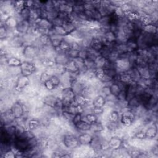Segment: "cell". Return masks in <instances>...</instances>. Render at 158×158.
<instances>
[{"label": "cell", "mask_w": 158, "mask_h": 158, "mask_svg": "<svg viewBox=\"0 0 158 158\" xmlns=\"http://www.w3.org/2000/svg\"><path fill=\"white\" fill-rule=\"evenodd\" d=\"M60 143L66 149L70 151L80 146L77 135L72 131H64L62 133Z\"/></svg>", "instance_id": "cell-1"}, {"label": "cell", "mask_w": 158, "mask_h": 158, "mask_svg": "<svg viewBox=\"0 0 158 158\" xmlns=\"http://www.w3.org/2000/svg\"><path fill=\"white\" fill-rule=\"evenodd\" d=\"M139 49H146L157 44V35H151L143 31L137 39Z\"/></svg>", "instance_id": "cell-2"}, {"label": "cell", "mask_w": 158, "mask_h": 158, "mask_svg": "<svg viewBox=\"0 0 158 158\" xmlns=\"http://www.w3.org/2000/svg\"><path fill=\"white\" fill-rule=\"evenodd\" d=\"M120 122L124 128L130 127L136 119L133 110L128 106L123 107L120 111Z\"/></svg>", "instance_id": "cell-3"}, {"label": "cell", "mask_w": 158, "mask_h": 158, "mask_svg": "<svg viewBox=\"0 0 158 158\" xmlns=\"http://www.w3.org/2000/svg\"><path fill=\"white\" fill-rule=\"evenodd\" d=\"M39 49L32 44H25L23 48V59L25 60L33 62L37 59Z\"/></svg>", "instance_id": "cell-4"}, {"label": "cell", "mask_w": 158, "mask_h": 158, "mask_svg": "<svg viewBox=\"0 0 158 158\" xmlns=\"http://www.w3.org/2000/svg\"><path fill=\"white\" fill-rule=\"evenodd\" d=\"M115 64L118 73L127 72L132 67V64L127 56V53L120 55L115 61Z\"/></svg>", "instance_id": "cell-5"}, {"label": "cell", "mask_w": 158, "mask_h": 158, "mask_svg": "<svg viewBox=\"0 0 158 158\" xmlns=\"http://www.w3.org/2000/svg\"><path fill=\"white\" fill-rule=\"evenodd\" d=\"M75 95L76 94L74 93L70 86L65 87L62 89L60 97L62 101L63 108L71 105V103L75 99Z\"/></svg>", "instance_id": "cell-6"}, {"label": "cell", "mask_w": 158, "mask_h": 158, "mask_svg": "<svg viewBox=\"0 0 158 158\" xmlns=\"http://www.w3.org/2000/svg\"><path fill=\"white\" fill-rule=\"evenodd\" d=\"M30 83V77L23 76L22 75H19L15 80V83L14 88V91L18 95L21 94L25 88Z\"/></svg>", "instance_id": "cell-7"}, {"label": "cell", "mask_w": 158, "mask_h": 158, "mask_svg": "<svg viewBox=\"0 0 158 158\" xmlns=\"http://www.w3.org/2000/svg\"><path fill=\"white\" fill-rule=\"evenodd\" d=\"M20 68L21 75L28 77H30L37 72V68L33 62L23 60Z\"/></svg>", "instance_id": "cell-8"}, {"label": "cell", "mask_w": 158, "mask_h": 158, "mask_svg": "<svg viewBox=\"0 0 158 158\" xmlns=\"http://www.w3.org/2000/svg\"><path fill=\"white\" fill-rule=\"evenodd\" d=\"M14 123H15V118L10 108L1 112V125H7Z\"/></svg>", "instance_id": "cell-9"}, {"label": "cell", "mask_w": 158, "mask_h": 158, "mask_svg": "<svg viewBox=\"0 0 158 158\" xmlns=\"http://www.w3.org/2000/svg\"><path fill=\"white\" fill-rule=\"evenodd\" d=\"M44 87L49 92L53 91L54 89L60 86V79L59 76L53 75L49 79L43 83Z\"/></svg>", "instance_id": "cell-10"}, {"label": "cell", "mask_w": 158, "mask_h": 158, "mask_svg": "<svg viewBox=\"0 0 158 158\" xmlns=\"http://www.w3.org/2000/svg\"><path fill=\"white\" fill-rule=\"evenodd\" d=\"M88 81L82 80L80 79H76L74 80L70 85V88L74 92V93L77 94H81L85 88V87L88 85Z\"/></svg>", "instance_id": "cell-11"}, {"label": "cell", "mask_w": 158, "mask_h": 158, "mask_svg": "<svg viewBox=\"0 0 158 158\" xmlns=\"http://www.w3.org/2000/svg\"><path fill=\"white\" fill-rule=\"evenodd\" d=\"M32 25L33 24H31L29 20H22L18 22L15 28V30L19 34L23 35L28 33Z\"/></svg>", "instance_id": "cell-12"}, {"label": "cell", "mask_w": 158, "mask_h": 158, "mask_svg": "<svg viewBox=\"0 0 158 158\" xmlns=\"http://www.w3.org/2000/svg\"><path fill=\"white\" fill-rule=\"evenodd\" d=\"M10 108L11 109L15 119L20 118L24 114V107L22 103L19 99H17L15 101H14Z\"/></svg>", "instance_id": "cell-13"}, {"label": "cell", "mask_w": 158, "mask_h": 158, "mask_svg": "<svg viewBox=\"0 0 158 158\" xmlns=\"http://www.w3.org/2000/svg\"><path fill=\"white\" fill-rule=\"evenodd\" d=\"M77 137L80 145L89 146L93 138V133H90L89 131L82 132L80 133Z\"/></svg>", "instance_id": "cell-14"}, {"label": "cell", "mask_w": 158, "mask_h": 158, "mask_svg": "<svg viewBox=\"0 0 158 158\" xmlns=\"http://www.w3.org/2000/svg\"><path fill=\"white\" fill-rule=\"evenodd\" d=\"M59 97V96H57L52 93H49L42 98V101L44 105L52 108H54L57 104Z\"/></svg>", "instance_id": "cell-15"}, {"label": "cell", "mask_w": 158, "mask_h": 158, "mask_svg": "<svg viewBox=\"0 0 158 158\" xmlns=\"http://www.w3.org/2000/svg\"><path fill=\"white\" fill-rule=\"evenodd\" d=\"M123 139L115 135H112L108 139V144L110 150H115L120 148L123 146Z\"/></svg>", "instance_id": "cell-16"}, {"label": "cell", "mask_w": 158, "mask_h": 158, "mask_svg": "<svg viewBox=\"0 0 158 158\" xmlns=\"http://www.w3.org/2000/svg\"><path fill=\"white\" fill-rule=\"evenodd\" d=\"M145 137L147 139H156L157 136V123H154L147 126L144 128Z\"/></svg>", "instance_id": "cell-17"}, {"label": "cell", "mask_w": 158, "mask_h": 158, "mask_svg": "<svg viewBox=\"0 0 158 158\" xmlns=\"http://www.w3.org/2000/svg\"><path fill=\"white\" fill-rule=\"evenodd\" d=\"M18 22L19 19L14 14V15H9L4 22H1V24H3L7 29L15 30Z\"/></svg>", "instance_id": "cell-18"}, {"label": "cell", "mask_w": 158, "mask_h": 158, "mask_svg": "<svg viewBox=\"0 0 158 158\" xmlns=\"http://www.w3.org/2000/svg\"><path fill=\"white\" fill-rule=\"evenodd\" d=\"M41 127L40 120L38 118L30 117L28 120L27 124V128L32 131H35L36 130L40 128Z\"/></svg>", "instance_id": "cell-19"}, {"label": "cell", "mask_w": 158, "mask_h": 158, "mask_svg": "<svg viewBox=\"0 0 158 158\" xmlns=\"http://www.w3.org/2000/svg\"><path fill=\"white\" fill-rule=\"evenodd\" d=\"M72 59L69 58L65 52H61L56 53L54 57V62L56 64L65 65Z\"/></svg>", "instance_id": "cell-20"}, {"label": "cell", "mask_w": 158, "mask_h": 158, "mask_svg": "<svg viewBox=\"0 0 158 158\" xmlns=\"http://www.w3.org/2000/svg\"><path fill=\"white\" fill-rule=\"evenodd\" d=\"M105 128L107 131L113 134L118 129L123 127L120 122H112V121H106L104 123Z\"/></svg>", "instance_id": "cell-21"}, {"label": "cell", "mask_w": 158, "mask_h": 158, "mask_svg": "<svg viewBox=\"0 0 158 158\" xmlns=\"http://www.w3.org/2000/svg\"><path fill=\"white\" fill-rule=\"evenodd\" d=\"M33 25L37 27L50 30L52 28L53 25L51 22L46 18L39 17L33 23Z\"/></svg>", "instance_id": "cell-22"}, {"label": "cell", "mask_w": 158, "mask_h": 158, "mask_svg": "<svg viewBox=\"0 0 158 158\" xmlns=\"http://www.w3.org/2000/svg\"><path fill=\"white\" fill-rule=\"evenodd\" d=\"M77 133H82V132H87L90 131L91 129V124L86 122L85 120H81L77 124L74 126Z\"/></svg>", "instance_id": "cell-23"}, {"label": "cell", "mask_w": 158, "mask_h": 158, "mask_svg": "<svg viewBox=\"0 0 158 158\" xmlns=\"http://www.w3.org/2000/svg\"><path fill=\"white\" fill-rule=\"evenodd\" d=\"M105 126L104 123L98 120L96 122H94L91 124V129H90V132H91L93 134H96V133H101L102 131L105 130Z\"/></svg>", "instance_id": "cell-24"}, {"label": "cell", "mask_w": 158, "mask_h": 158, "mask_svg": "<svg viewBox=\"0 0 158 158\" xmlns=\"http://www.w3.org/2000/svg\"><path fill=\"white\" fill-rule=\"evenodd\" d=\"M104 44L102 41L101 37H94L93 38L89 47L94 50L99 52V51L101 49V48L103 47Z\"/></svg>", "instance_id": "cell-25"}, {"label": "cell", "mask_w": 158, "mask_h": 158, "mask_svg": "<svg viewBox=\"0 0 158 158\" xmlns=\"http://www.w3.org/2000/svg\"><path fill=\"white\" fill-rule=\"evenodd\" d=\"M106 98L101 94H98L92 100V105L94 107L103 108L105 106Z\"/></svg>", "instance_id": "cell-26"}, {"label": "cell", "mask_w": 158, "mask_h": 158, "mask_svg": "<svg viewBox=\"0 0 158 158\" xmlns=\"http://www.w3.org/2000/svg\"><path fill=\"white\" fill-rule=\"evenodd\" d=\"M127 72L129 73L133 82L138 83L141 79V77L140 76L139 72L138 70V69L136 67L132 66L128 71Z\"/></svg>", "instance_id": "cell-27"}, {"label": "cell", "mask_w": 158, "mask_h": 158, "mask_svg": "<svg viewBox=\"0 0 158 158\" xmlns=\"http://www.w3.org/2000/svg\"><path fill=\"white\" fill-rule=\"evenodd\" d=\"M125 44L127 46V48L128 49V52H133L137 51L139 48H138V44L137 42V40L131 38H129L125 43Z\"/></svg>", "instance_id": "cell-28"}, {"label": "cell", "mask_w": 158, "mask_h": 158, "mask_svg": "<svg viewBox=\"0 0 158 158\" xmlns=\"http://www.w3.org/2000/svg\"><path fill=\"white\" fill-rule=\"evenodd\" d=\"M143 31L151 35H157V25L154 23L144 25L143 28Z\"/></svg>", "instance_id": "cell-29"}, {"label": "cell", "mask_w": 158, "mask_h": 158, "mask_svg": "<svg viewBox=\"0 0 158 158\" xmlns=\"http://www.w3.org/2000/svg\"><path fill=\"white\" fill-rule=\"evenodd\" d=\"M118 82H122L127 85H129L133 82L129 73L127 72L118 73Z\"/></svg>", "instance_id": "cell-30"}, {"label": "cell", "mask_w": 158, "mask_h": 158, "mask_svg": "<svg viewBox=\"0 0 158 158\" xmlns=\"http://www.w3.org/2000/svg\"><path fill=\"white\" fill-rule=\"evenodd\" d=\"M22 61L23 60L20 58L15 56H10L7 59V65L8 67H20Z\"/></svg>", "instance_id": "cell-31"}, {"label": "cell", "mask_w": 158, "mask_h": 158, "mask_svg": "<svg viewBox=\"0 0 158 158\" xmlns=\"http://www.w3.org/2000/svg\"><path fill=\"white\" fill-rule=\"evenodd\" d=\"M82 119L86 120V122H88V123L91 124V123L98 121L99 120V117L94 113L90 112H88V113L83 114Z\"/></svg>", "instance_id": "cell-32"}, {"label": "cell", "mask_w": 158, "mask_h": 158, "mask_svg": "<svg viewBox=\"0 0 158 158\" xmlns=\"http://www.w3.org/2000/svg\"><path fill=\"white\" fill-rule=\"evenodd\" d=\"M66 72L70 73H79L78 69L76 66L74 61L73 60H70L67 65H65Z\"/></svg>", "instance_id": "cell-33"}, {"label": "cell", "mask_w": 158, "mask_h": 158, "mask_svg": "<svg viewBox=\"0 0 158 158\" xmlns=\"http://www.w3.org/2000/svg\"><path fill=\"white\" fill-rule=\"evenodd\" d=\"M140 106V102L136 96L133 97L127 101V106L131 110H134Z\"/></svg>", "instance_id": "cell-34"}, {"label": "cell", "mask_w": 158, "mask_h": 158, "mask_svg": "<svg viewBox=\"0 0 158 158\" xmlns=\"http://www.w3.org/2000/svg\"><path fill=\"white\" fill-rule=\"evenodd\" d=\"M62 27L64 28L65 31H66L67 35L70 34L72 32H73L77 28L75 25L72 21L64 22L62 25Z\"/></svg>", "instance_id": "cell-35"}, {"label": "cell", "mask_w": 158, "mask_h": 158, "mask_svg": "<svg viewBox=\"0 0 158 158\" xmlns=\"http://www.w3.org/2000/svg\"><path fill=\"white\" fill-rule=\"evenodd\" d=\"M139 72L140 76L141 77V78L143 79H147V78H151V73L148 68V65L147 66H144V67H136Z\"/></svg>", "instance_id": "cell-36"}, {"label": "cell", "mask_w": 158, "mask_h": 158, "mask_svg": "<svg viewBox=\"0 0 158 158\" xmlns=\"http://www.w3.org/2000/svg\"><path fill=\"white\" fill-rule=\"evenodd\" d=\"M110 92L112 95L115 96L116 98L118 97L119 94L121 92V88L118 83L115 82H112L110 85Z\"/></svg>", "instance_id": "cell-37"}, {"label": "cell", "mask_w": 158, "mask_h": 158, "mask_svg": "<svg viewBox=\"0 0 158 158\" xmlns=\"http://www.w3.org/2000/svg\"><path fill=\"white\" fill-rule=\"evenodd\" d=\"M74 114H72L71 112H69L68 111L62 110L61 112V114L60 115V118L62 119L63 121L67 122V123H71L72 122V120L74 117Z\"/></svg>", "instance_id": "cell-38"}, {"label": "cell", "mask_w": 158, "mask_h": 158, "mask_svg": "<svg viewBox=\"0 0 158 158\" xmlns=\"http://www.w3.org/2000/svg\"><path fill=\"white\" fill-rule=\"evenodd\" d=\"M99 94L102 95L105 98L108 97L110 94H112L110 92V85H108L107 84H104L99 90Z\"/></svg>", "instance_id": "cell-39"}, {"label": "cell", "mask_w": 158, "mask_h": 158, "mask_svg": "<svg viewBox=\"0 0 158 158\" xmlns=\"http://www.w3.org/2000/svg\"><path fill=\"white\" fill-rule=\"evenodd\" d=\"M51 30L56 35L61 36H65L67 35L66 31H65L64 28L62 26H53Z\"/></svg>", "instance_id": "cell-40"}, {"label": "cell", "mask_w": 158, "mask_h": 158, "mask_svg": "<svg viewBox=\"0 0 158 158\" xmlns=\"http://www.w3.org/2000/svg\"><path fill=\"white\" fill-rule=\"evenodd\" d=\"M8 29L3 25L1 24L0 27V40L1 41H4L9 39Z\"/></svg>", "instance_id": "cell-41"}, {"label": "cell", "mask_w": 158, "mask_h": 158, "mask_svg": "<svg viewBox=\"0 0 158 158\" xmlns=\"http://www.w3.org/2000/svg\"><path fill=\"white\" fill-rule=\"evenodd\" d=\"M53 69H54V75L59 76V77H60V75H62V74H64L66 72L65 66L62 65L55 64L53 66Z\"/></svg>", "instance_id": "cell-42"}, {"label": "cell", "mask_w": 158, "mask_h": 158, "mask_svg": "<svg viewBox=\"0 0 158 158\" xmlns=\"http://www.w3.org/2000/svg\"><path fill=\"white\" fill-rule=\"evenodd\" d=\"M114 48H111L110 46H105L104 45L103 47L101 48V49L99 51V56H101L102 57L106 58V59H107L110 51Z\"/></svg>", "instance_id": "cell-43"}, {"label": "cell", "mask_w": 158, "mask_h": 158, "mask_svg": "<svg viewBox=\"0 0 158 158\" xmlns=\"http://www.w3.org/2000/svg\"><path fill=\"white\" fill-rule=\"evenodd\" d=\"M95 65L96 68H101L103 69L104 66L106 65V64L107 62V59L101 56H99L96 57V59L94 60Z\"/></svg>", "instance_id": "cell-44"}, {"label": "cell", "mask_w": 158, "mask_h": 158, "mask_svg": "<svg viewBox=\"0 0 158 158\" xmlns=\"http://www.w3.org/2000/svg\"><path fill=\"white\" fill-rule=\"evenodd\" d=\"M30 14V9L24 6V7L19 13V15L21 19L25 20H29Z\"/></svg>", "instance_id": "cell-45"}, {"label": "cell", "mask_w": 158, "mask_h": 158, "mask_svg": "<svg viewBox=\"0 0 158 158\" xmlns=\"http://www.w3.org/2000/svg\"><path fill=\"white\" fill-rule=\"evenodd\" d=\"M115 49L118 52V53L119 54L120 56L125 54L127 52H129L125 43H120V44L117 43V44L115 47Z\"/></svg>", "instance_id": "cell-46"}, {"label": "cell", "mask_w": 158, "mask_h": 158, "mask_svg": "<svg viewBox=\"0 0 158 158\" xmlns=\"http://www.w3.org/2000/svg\"><path fill=\"white\" fill-rule=\"evenodd\" d=\"M103 70L104 73L108 75L109 77H111L112 78H113V80H114V78L118 74V72L115 68H104Z\"/></svg>", "instance_id": "cell-47"}, {"label": "cell", "mask_w": 158, "mask_h": 158, "mask_svg": "<svg viewBox=\"0 0 158 158\" xmlns=\"http://www.w3.org/2000/svg\"><path fill=\"white\" fill-rule=\"evenodd\" d=\"M85 66L87 70H94L96 69L94 60L89 58H86L84 59Z\"/></svg>", "instance_id": "cell-48"}, {"label": "cell", "mask_w": 158, "mask_h": 158, "mask_svg": "<svg viewBox=\"0 0 158 158\" xmlns=\"http://www.w3.org/2000/svg\"><path fill=\"white\" fill-rule=\"evenodd\" d=\"M99 56V52L94 50L93 49L91 48L90 47L87 48V58H89L93 60H95L97 57Z\"/></svg>", "instance_id": "cell-49"}, {"label": "cell", "mask_w": 158, "mask_h": 158, "mask_svg": "<svg viewBox=\"0 0 158 158\" xmlns=\"http://www.w3.org/2000/svg\"><path fill=\"white\" fill-rule=\"evenodd\" d=\"M119 56H120L119 54L118 53V52L114 48L110 51V54H109L107 59L108 60H109L110 62H115V61L117 60V59L119 57Z\"/></svg>", "instance_id": "cell-50"}, {"label": "cell", "mask_w": 158, "mask_h": 158, "mask_svg": "<svg viewBox=\"0 0 158 158\" xmlns=\"http://www.w3.org/2000/svg\"><path fill=\"white\" fill-rule=\"evenodd\" d=\"M59 12L57 9H55V10H51L50 12H47V19L51 22L54 19H55L59 17Z\"/></svg>", "instance_id": "cell-51"}, {"label": "cell", "mask_w": 158, "mask_h": 158, "mask_svg": "<svg viewBox=\"0 0 158 158\" xmlns=\"http://www.w3.org/2000/svg\"><path fill=\"white\" fill-rule=\"evenodd\" d=\"M67 54V56L69 57V58L70 59H75L77 57H78V55H79V51L78 50H75V49H69V50H67L66 52H65Z\"/></svg>", "instance_id": "cell-52"}, {"label": "cell", "mask_w": 158, "mask_h": 158, "mask_svg": "<svg viewBox=\"0 0 158 158\" xmlns=\"http://www.w3.org/2000/svg\"><path fill=\"white\" fill-rule=\"evenodd\" d=\"M3 158H15V152L13 150L12 148L6 151L1 156Z\"/></svg>", "instance_id": "cell-53"}, {"label": "cell", "mask_w": 158, "mask_h": 158, "mask_svg": "<svg viewBox=\"0 0 158 158\" xmlns=\"http://www.w3.org/2000/svg\"><path fill=\"white\" fill-rule=\"evenodd\" d=\"M83 118V114L82 113H76L75 115H74V117H73V118L72 120V123L73 126H75L76 124H77L79 122H80Z\"/></svg>", "instance_id": "cell-54"}, {"label": "cell", "mask_w": 158, "mask_h": 158, "mask_svg": "<svg viewBox=\"0 0 158 158\" xmlns=\"http://www.w3.org/2000/svg\"><path fill=\"white\" fill-rule=\"evenodd\" d=\"M104 112V108H96V107H93L91 109V112L96 114L97 116L101 117Z\"/></svg>", "instance_id": "cell-55"}, {"label": "cell", "mask_w": 158, "mask_h": 158, "mask_svg": "<svg viewBox=\"0 0 158 158\" xmlns=\"http://www.w3.org/2000/svg\"><path fill=\"white\" fill-rule=\"evenodd\" d=\"M51 23L53 26H62L64 21L59 17H58L56 19L52 20Z\"/></svg>", "instance_id": "cell-56"}, {"label": "cell", "mask_w": 158, "mask_h": 158, "mask_svg": "<svg viewBox=\"0 0 158 158\" xmlns=\"http://www.w3.org/2000/svg\"><path fill=\"white\" fill-rule=\"evenodd\" d=\"M78 57L83 59H85L87 58V49H81L79 51V55Z\"/></svg>", "instance_id": "cell-57"}]
</instances>
